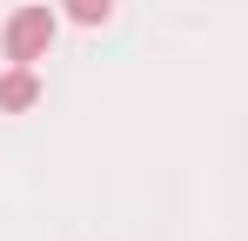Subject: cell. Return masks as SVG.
Wrapping results in <instances>:
<instances>
[{
	"label": "cell",
	"mask_w": 248,
	"mask_h": 241,
	"mask_svg": "<svg viewBox=\"0 0 248 241\" xmlns=\"http://www.w3.org/2000/svg\"><path fill=\"white\" fill-rule=\"evenodd\" d=\"M34 101H41V80H34V67H20V60H14V67L0 74V107H7V114H20V107H34Z\"/></svg>",
	"instance_id": "2"
},
{
	"label": "cell",
	"mask_w": 248,
	"mask_h": 241,
	"mask_svg": "<svg viewBox=\"0 0 248 241\" xmlns=\"http://www.w3.org/2000/svg\"><path fill=\"white\" fill-rule=\"evenodd\" d=\"M67 7V20H81V27H101L108 14H114V0H61Z\"/></svg>",
	"instance_id": "3"
},
{
	"label": "cell",
	"mask_w": 248,
	"mask_h": 241,
	"mask_svg": "<svg viewBox=\"0 0 248 241\" xmlns=\"http://www.w3.org/2000/svg\"><path fill=\"white\" fill-rule=\"evenodd\" d=\"M0 47H7V60H41L47 47H54V14L47 7H20L14 20H7V34H0Z\"/></svg>",
	"instance_id": "1"
}]
</instances>
